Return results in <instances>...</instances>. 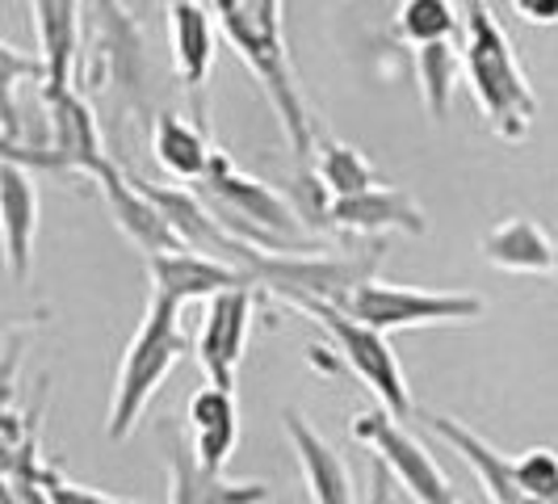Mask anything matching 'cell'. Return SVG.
I'll list each match as a JSON object with an SVG mask.
<instances>
[{
  "instance_id": "10",
  "label": "cell",
  "mask_w": 558,
  "mask_h": 504,
  "mask_svg": "<svg viewBox=\"0 0 558 504\" xmlns=\"http://www.w3.org/2000/svg\"><path fill=\"white\" fill-rule=\"evenodd\" d=\"M252 315H256V286L227 290V295L206 303V315H202V328H197V340H194V353L210 387L235 392V374H240V362H244V353H248Z\"/></svg>"
},
{
  "instance_id": "19",
  "label": "cell",
  "mask_w": 558,
  "mask_h": 504,
  "mask_svg": "<svg viewBox=\"0 0 558 504\" xmlns=\"http://www.w3.org/2000/svg\"><path fill=\"white\" fill-rule=\"evenodd\" d=\"M0 224H4V256H9V278H29V256L38 236V185L29 168L4 160L0 168Z\"/></svg>"
},
{
  "instance_id": "1",
  "label": "cell",
  "mask_w": 558,
  "mask_h": 504,
  "mask_svg": "<svg viewBox=\"0 0 558 504\" xmlns=\"http://www.w3.org/2000/svg\"><path fill=\"white\" fill-rule=\"evenodd\" d=\"M210 9L219 17V29L227 34V43L235 47V56L248 63L252 76L265 88L269 106L281 118V131H286V143H290L294 168H299V177L311 185L319 127L311 118L303 88L294 81V68H290L286 34H281L286 4H278V0H215Z\"/></svg>"
},
{
  "instance_id": "13",
  "label": "cell",
  "mask_w": 558,
  "mask_h": 504,
  "mask_svg": "<svg viewBox=\"0 0 558 504\" xmlns=\"http://www.w3.org/2000/svg\"><path fill=\"white\" fill-rule=\"evenodd\" d=\"M215 9L197 4V0H177L168 4V47H172V68L181 76V88L194 106V118L206 122V101L202 88L215 72Z\"/></svg>"
},
{
  "instance_id": "26",
  "label": "cell",
  "mask_w": 558,
  "mask_h": 504,
  "mask_svg": "<svg viewBox=\"0 0 558 504\" xmlns=\"http://www.w3.org/2000/svg\"><path fill=\"white\" fill-rule=\"evenodd\" d=\"M517 467V488L530 504H558V454L550 446H533L521 458H512Z\"/></svg>"
},
{
  "instance_id": "30",
  "label": "cell",
  "mask_w": 558,
  "mask_h": 504,
  "mask_svg": "<svg viewBox=\"0 0 558 504\" xmlns=\"http://www.w3.org/2000/svg\"><path fill=\"white\" fill-rule=\"evenodd\" d=\"M555 278H558V252H555Z\"/></svg>"
},
{
  "instance_id": "5",
  "label": "cell",
  "mask_w": 558,
  "mask_h": 504,
  "mask_svg": "<svg viewBox=\"0 0 558 504\" xmlns=\"http://www.w3.org/2000/svg\"><path fill=\"white\" fill-rule=\"evenodd\" d=\"M387 240H365L353 252H294V256H274V252H252L248 274L252 286H265L281 303H332L349 308V299L365 281L378 278Z\"/></svg>"
},
{
  "instance_id": "28",
  "label": "cell",
  "mask_w": 558,
  "mask_h": 504,
  "mask_svg": "<svg viewBox=\"0 0 558 504\" xmlns=\"http://www.w3.org/2000/svg\"><path fill=\"white\" fill-rule=\"evenodd\" d=\"M530 26H558V0H517L512 4Z\"/></svg>"
},
{
  "instance_id": "25",
  "label": "cell",
  "mask_w": 558,
  "mask_h": 504,
  "mask_svg": "<svg viewBox=\"0 0 558 504\" xmlns=\"http://www.w3.org/2000/svg\"><path fill=\"white\" fill-rule=\"evenodd\" d=\"M458 29H462V17L446 0H403L395 9V34L416 51L433 43H453Z\"/></svg>"
},
{
  "instance_id": "24",
  "label": "cell",
  "mask_w": 558,
  "mask_h": 504,
  "mask_svg": "<svg viewBox=\"0 0 558 504\" xmlns=\"http://www.w3.org/2000/svg\"><path fill=\"white\" fill-rule=\"evenodd\" d=\"M416 76H420V97H424V110L433 122H446L449 101H453V84L458 76H466V63L462 51L453 43H433L416 51Z\"/></svg>"
},
{
  "instance_id": "4",
  "label": "cell",
  "mask_w": 558,
  "mask_h": 504,
  "mask_svg": "<svg viewBox=\"0 0 558 504\" xmlns=\"http://www.w3.org/2000/svg\"><path fill=\"white\" fill-rule=\"evenodd\" d=\"M185 353H190V336L181 328V308L151 290L140 328H135L126 353H122V365H118L110 420H106L110 442H126L140 429L147 404L156 399V392L165 387V379L172 374V365L181 362Z\"/></svg>"
},
{
  "instance_id": "18",
  "label": "cell",
  "mask_w": 558,
  "mask_h": 504,
  "mask_svg": "<svg viewBox=\"0 0 558 504\" xmlns=\"http://www.w3.org/2000/svg\"><path fill=\"white\" fill-rule=\"evenodd\" d=\"M34 29H38V63L43 84L38 88H76V59H81V17L84 4L72 0H38L29 4Z\"/></svg>"
},
{
  "instance_id": "8",
  "label": "cell",
  "mask_w": 558,
  "mask_h": 504,
  "mask_svg": "<svg viewBox=\"0 0 558 504\" xmlns=\"http://www.w3.org/2000/svg\"><path fill=\"white\" fill-rule=\"evenodd\" d=\"M38 97L47 110V140L29 165H43L47 172H76L93 181L113 160L93 106L76 88H38Z\"/></svg>"
},
{
  "instance_id": "14",
  "label": "cell",
  "mask_w": 558,
  "mask_h": 504,
  "mask_svg": "<svg viewBox=\"0 0 558 504\" xmlns=\"http://www.w3.org/2000/svg\"><path fill=\"white\" fill-rule=\"evenodd\" d=\"M165 467H168V504H269L274 488L260 479H227L206 471L197 463L190 442H172L165 433Z\"/></svg>"
},
{
  "instance_id": "3",
  "label": "cell",
  "mask_w": 558,
  "mask_h": 504,
  "mask_svg": "<svg viewBox=\"0 0 558 504\" xmlns=\"http://www.w3.org/2000/svg\"><path fill=\"white\" fill-rule=\"evenodd\" d=\"M197 194L210 206V215L248 249L274 252V256L324 252V244L315 240L307 219L274 185H265L260 177L244 172L227 152H215V165H210Z\"/></svg>"
},
{
  "instance_id": "20",
  "label": "cell",
  "mask_w": 558,
  "mask_h": 504,
  "mask_svg": "<svg viewBox=\"0 0 558 504\" xmlns=\"http://www.w3.org/2000/svg\"><path fill=\"white\" fill-rule=\"evenodd\" d=\"M240 442V408H235V392H219V387H202L190 399V446H194L197 463L206 471L223 476L231 454Z\"/></svg>"
},
{
  "instance_id": "17",
  "label": "cell",
  "mask_w": 558,
  "mask_h": 504,
  "mask_svg": "<svg viewBox=\"0 0 558 504\" xmlns=\"http://www.w3.org/2000/svg\"><path fill=\"white\" fill-rule=\"evenodd\" d=\"M286 437L294 446L311 504H357V488H353V476H349L340 449L328 446L299 408H286Z\"/></svg>"
},
{
  "instance_id": "29",
  "label": "cell",
  "mask_w": 558,
  "mask_h": 504,
  "mask_svg": "<svg viewBox=\"0 0 558 504\" xmlns=\"http://www.w3.org/2000/svg\"><path fill=\"white\" fill-rule=\"evenodd\" d=\"M391 496H395V476L378 458H369V501L365 504H391Z\"/></svg>"
},
{
  "instance_id": "6",
  "label": "cell",
  "mask_w": 558,
  "mask_h": 504,
  "mask_svg": "<svg viewBox=\"0 0 558 504\" xmlns=\"http://www.w3.org/2000/svg\"><path fill=\"white\" fill-rule=\"evenodd\" d=\"M294 311H303V315L324 324V333L332 336L336 345V358L353 370V379L378 399V408L387 417H395L399 424L416 417V404H412V392H408L403 365L395 358L387 336L357 324L349 311L332 308V303H294Z\"/></svg>"
},
{
  "instance_id": "27",
  "label": "cell",
  "mask_w": 558,
  "mask_h": 504,
  "mask_svg": "<svg viewBox=\"0 0 558 504\" xmlns=\"http://www.w3.org/2000/svg\"><path fill=\"white\" fill-rule=\"evenodd\" d=\"M38 479H43V492H47L51 504H140V501H122V496H106V492H97L88 483H76V479H68L51 463H43Z\"/></svg>"
},
{
  "instance_id": "16",
  "label": "cell",
  "mask_w": 558,
  "mask_h": 504,
  "mask_svg": "<svg viewBox=\"0 0 558 504\" xmlns=\"http://www.w3.org/2000/svg\"><path fill=\"white\" fill-rule=\"evenodd\" d=\"M420 424H424L433 437H441V442L475 471V479L483 483V492H487L492 504H530L521 496V488H517V467H512V458L500 454L492 442H483L475 429H466L462 420L446 417V412H420Z\"/></svg>"
},
{
  "instance_id": "22",
  "label": "cell",
  "mask_w": 558,
  "mask_h": 504,
  "mask_svg": "<svg viewBox=\"0 0 558 504\" xmlns=\"http://www.w3.org/2000/svg\"><path fill=\"white\" fill-rule=\"evenodd\" d=\"M147 147H151V156H156V165L165 168L168 177H177V181H206V172L215 165V152L219 147H210V140L202 135V127L194 122H185L181 113H156L151 118V131H147Z\"/></svg>"
},
{
  "instance_id": "12",
  "label": "cell",
  "mask_w": 558,
  "mask_h": 504,
  "mask_svg": "<svg viewBox=\"0 0 558 504\" xmlns=\"http://www.w3.org/2000/svg\"><path fill=\"white\" fill-rule=\"evenodd\" d=\"M319 224L336 227L344 236H362V240H383L387 231H403V236H424L428 231V215L408 190L395 185H378L369 194L357 197H336L319 206Z\"/></svg>"
},
{
  "instance_id": "21",
  "label": "cell",
  "mask_w": 558,
  "mask_h": 504,
  "mask_svg": "<svg viewBox=\"0 0 558 504\" xmlns=\"http://www.w3.org/2000/svg\"><path fill=\"white\" fill-rule=\"evenodd\" d=\"M483 261H492L504 274H537V278H555V252L558 244L542 231V227L525 219V215H512L496 224L483 240H478Z\"/></svg>"
},
{
  "instance_id": "7",
  "label": "cell",
  "mask_w": 558,
  "mask_h": 504,
  "mask_svg": "<svg viewBox=\"0 0 558 504\" xmlns=\"http://www.w3.org/2000/svg\"><path fill=\"white\" fill-rule=\"evenodd\" d=\"M344 311L365 328L391 336L403 328H433V324H475L487 303L478 295H437V290H412V286L374 278L349 299Z\"/></svg>"
},
{
  "instance_id": "23",
  "label": "cell",
  "mask_w": 558,
  "mask_h": 504,
  "mask_svg": "<svg viewBox=\"0 0 558 504\" xmlns=\"http://www.w3.org/2000/svg\"><path fill=\"white\" fill-rule=\"evenodd\" d=\"M311 177H315V185H319V206H324V202H336V197H357V194L378 190V185H387L353 143L332 140L324 127H319V135H315V165H311Z\"/></svg>"
},
{
  "instance_id": "9",
  "label": "cell",
  "mask_w": 558,
  "mask_h": 504,
  "mask_svg": "<svg viewBox=\"0 0 558 504\" xmlns=\"http://www.w3.org/2000/svg\"><path fill=\"white\" fill-rule=\"evenodd\" d=\"M353 437L362 442L387 471L395 476L399 488H408V496L416 504H462L446 471L433 463V454L424 442H416L395 417H387L383 408L374 412H357L353 417Z\"/></svg>"
},
{
  "instance_id": "11",
  "label": "cell",
  "mask_w": 558,
  "mask_h": 504,
  "mask_svg": "<svg viewBox=\"0 0 558 504\" xmlns=\"http://www.w3.org/2000/svg\"><path fill=\"white\" fill-rule=\"evenodd\" d=\"M93 185H97L101 197H106L110 219L118 224V231H122L147 261H151V256H165V252L185 249L181 236H177L172 224H168V215L156 206V197L147 194L140 177L126 172L118 160H110V165L101 168V172L93 177Z\"/></svg>"
},
{
  "instance_id": "2",
  "label": "cell",
  "mask_w": 558,
  "mask_h": 504,
  "mask_svg": "<svg viewBox=\"0 0 558 504\" xmlns=\"http://www.w3.org/2000/svg\"><path fill=\"white\" fill-rule=\"evenodd\" d=\"M462 63H466L471 97L487 118V127L504 143L530 140L537 93L492 4H478V0L462 4Z\"/></svg>"
},
{
  "instance_id": "15",
  "label": "cell",
  "mask_w": 558,
  "mask_h": 504,
  "mask_svg": "<svg viewBox=\"0 0 558 504\" xmlns=\"http://www.w3.org/2000/svg\"><path fill=\"white\" fill-rule=\"evenodd\" d=\"M147 274H151V290L172 299L177 308L181 303H194V299H219L227 290H240V286H252V278L244 269L227 265V261H215V256H202L194 249H177L165 252V256H151L147 261Z\"/></svg>"
}]
</instances>
